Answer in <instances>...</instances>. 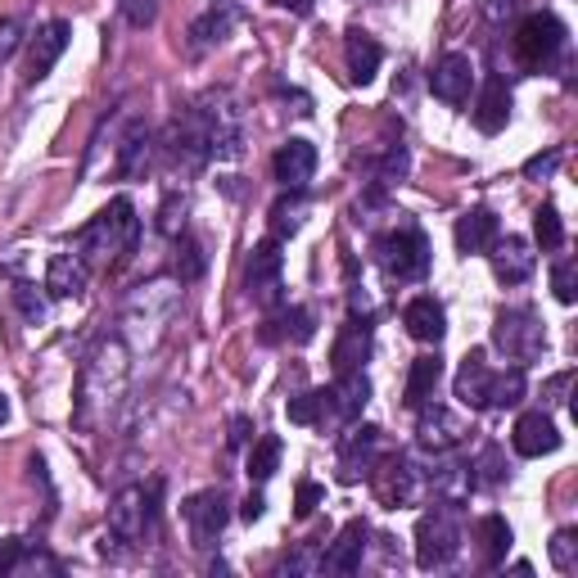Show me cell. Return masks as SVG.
I'll use <instances>...</instances> for the list:
<instances>
[{
  "label": "cell",
  "instance_id": "7bdbcfd3",
  "mask_svg": "<svg viewBox=\"0 0 578 578\" xmlns=\"http://www.w3.org/2000/svg\"><path fill=\"white\" fill-rule=\"evenodd\" d=\"M402 177H407V150H402V144H389V155H385L376 181H380V186H398Z\"/></svg>",
  "mask_w": 578,
  "mask_h": 578
},
{
  "label": "cell",
  "instance_id": "e0dca14e",
  "mask_svg": "<svg viewBox=\"0 0 578 578\" xmlns=\"http://www.w3.org/2000/svg\"><path fill=\"white\" fill-rule=\"evenodd\" d=\"M367 538L371 529L361 520H348L339 529V538L330 542V551H321V574H357L361 569V556H367Z\"/></svg>",
  "mask_w": 578,
  "mask_h": 578
},
{
  "label": "cell",
  "instance_id": "836d02e7",
  "mask_svg": "<svg viewBox=\"0 0 578 578\" xmlns=\"http://www.w3.org/2000/svg\"><path fill=\"white\" fill-rule=\"evenodd\" d=\"M203 267H208V253H203V245L195 240V236H177V276H181V285H190V280H199L203 276Z\"/></svg>",
  "mask_w": 578,
  "mask_h": 578
},
{
  "label": "cell",
  "instance_id": "8fae6325",
  "mask_svg": "<svg viewBox=\"0 0 578 578\" xmlns=\"http://www.w3.org/2000/svg\"><path fill=\"white\" fill-rule=\"evenodd\" d=\"M380 429L376 425H361V429H348L339 439V479L352 484L361 475H371V466L380 461Z\"/></svg>",
  "mask_w": 578,
  "mask_h": 578
},
{
  "label": "cell",
  "instance_id": "277c9868",
  "mask_svg": "<svg viewBox=\"0 0 578 578\" xmlns=\"http://www.w3.org/2000/svg\"><path fill=\"white\" fill-rule=\"evenodd\" d=\"M199 109H203V127H208V159L236 163L245 155V113H240V104L227 91H217Z\"/></svg>",
  "mask_w": 578,
  "mask_h": 578
},
{
  "label": "cell",
  "instance_id": "681fc988",
  "mask_svg": "<svg viewBox=\"0 0 578 578\" xmlns=\"http://www.w3.org/2000/svg\"><path fill=\"white\" fill-rule=\"evenodd\" d=\"M14 46H19V19H6L0 23V59H10Z\"/></svg>",
  "mask_w": 578,
  "mask_h": 578
},
{
  "label": "cell",
  "instance_id": "ab89813d",
  "mask_svg": "<svg viewBox=\"0 0 578 578\" xmlns=\"http://www.w3.org/2000/svg\"><path fill=\"white\" fill-rule=\"evenodd\" d=\"M551 565L565 569V574L578 565V534H574V529H560V534L551 538Z\"/></svg>",
  "mask_w": 578,
  "mask_h": 578
},
{
  "label": "cell",
  "instance_id": "74e56055",
  "mask_svg": "<svg viewBox=\"0 0 578 578\" xmlns=\"http://www.w3.org/2000/svg\"><path fill=\"white\" fill-rule=\"evenodd\" d=\"M186 208H190V199L186 195H177V190H168V199H163V208H159V231L163 236H181V227H186Z\"/></svg>",
  "mask_w": 578,
  "mask_h": 578
},
{
  "label": "cell",
  "instance_id": "30bf717a",
  "mask_svg": "<svg viewBox=\"0 0 578 578\" xmlns=\"http://www.w3.org/2000/svg\"><path fill=\"white\" fill-rule=\"evenodd\" d=\"M416 411H420V416H416V439H420V448H429V452H452V448L466 444V420H461L452 407L420 402Z\"/></svg>",
  "mask_w": 578,
  "mask_h": 578
},
{
  "label": "cell",
  "instance_id": "d6986e66",
  "mask_svg": "<svg viewBox=\"0 0 578 578\" xmlns=\"http://www.w3.org/2000/svg\"><path fill=\"white\" fill-rule=\"evenodd\" d=\"M68 41H72V28H68L63 19L46 23V28L32 37V46H28V82L50 78V68H54V63H59V54L68 50Z\"/></svg>",
  "mask_w": 578,
  "mask_h": 578
},
{
  "label": "cell",
  "instance_id": "cb8c5ba5",
  "mask_svg": "<svg viewBox=\"0 0 578 578\" xmlns=\"http://www.w3.org/2000/svg\"><path fill=\"white\" fill-rule=\"evenodd\" d=\"M488 393H492V367H488V357L475 348V352H466L461 371H457V398H461L466 407L484 411V407H488Z\"/></svg>",
  "mask_w": 578,
  "mask_h": 578
},
{
  "label": "cell",
  "instance_id": "f35d334b",
  "mask_svg": "<svg viewBox=\"0 0 578 578\" xmlns=\"http://www.w3.org/2000/svg\"><path fill=\"white\" fill-rule=\"evenodd\" d=\"M285 411H289V420H295V425H317L321 411H326V393H299V398L285 402Z\"/></svg>",
  "mask_w": 578,
  "mask_h": 578
},
{
  "label": "cell",
  "instance_id": "d4e9b609",
  "mask_svg": "<svg viewBox=\"0 0 578 578\" xmlns=\"http://www.w3.org/2000/svg\"><path fill=\"white\" fill-rule=\"evenodd\" d=\"M497 236H501V222H497L488 208H470L461 222H457V249H461L466 258L488 253V249L497 245Z\"/></svg>",
  "mask_w": 578,
  "mask_h": 578
},
{
  "label": "cell",
  "instance_id": "c3c4849f",
  "mask_svg": "<svg viewBox=\"0 0 578 578\" xmlns=\"http://www.w3.org/2000/svg\"><path fill=\"white\" fill-rule=\"evenodd\" d=\"M312 569H321V556H317V551H299V556L285 560V574H312Z\"/></svg>",
  "mask_w": 578,
  "mask_h": 578
},
{
  "label": "cell",
  "instance_id": "603a6c76",
  "mask_svg": "<svg viewBox=\"0 0 578 578\" xmlns=\"http://www.w3.org/2000/svg\"><path fill=\"white\" fill-rule=\"evenodd\" d=\"M371 402V380L361 371H339V380L326 389V407L339 416V420H352L361 416V407Z\"/></svg>",
  "mask_w": 578,
  "mask_h": 578
},
{
  "label": "cell",
  "instance_id": "6da1fadb",
  "mask_svg": "<svg viewBox=\"0 0 578 578\" xmlns=\"http://www.w3.org/2000/svg\"><path fill=\"white\" fill-rule=\"evenodd\" d=\"M136 236H140V217H136V203L122 195L78 231V258L82 262H109V253L127 258L136 249Z\"/></svg>",
  "mask_w": 578,
  "mask_h": 578
},
{
  "label": "cell",
  "instance_id": "2e32d148",
  "mask_svg": "<svg viewBox=\"0 0 578 578\" xmlns=\"http://www.w3.org/2000/svg\"><path fill=\"white\" fill-rule=\"evenodd\" d=\"M271 172H276V181L285 190H303L312 181V172H317V144L299 140V136L285 140L280 150H276V159H271Z\"/></svg>",
  "mask_w": 578,
  "mask_h": 578
},
{
  "label": "cell",
  "instance_id": "ee69618b",
  "mask_svg": "<svg viewBox=\"0 0 578 578\" xmlns=\"http://www.w3.org/2000/svg\"><path fill=\"white\" fill-rule=\"evenodd\" d=\"M321 497H326V488H321V484H312V479H308V484H299V501H295V516H299V520H308V516L317 511V506H321Z\"/></svg>",
  "mask_w": 578,
  "mask_h": 578
},
{
  "label": "cell",
  "instance_id": "83f0119b",
  "mask_svg": "<svg viewBox=\"0 0 578 578\" xmlns=\"http://www.w3.org/2000/svg\"><path fill=\"white\" fill-rule=\"evenodd\" d=\"M150 159H155V131L144 122H131L122 144H118V172L122 177H140L144 168H150Z\"/></svg>",
  "mask_w": 578,
  "mask_h": 578
},
{
  "label": "cell",
  "instance_id": "ffe728a7",
  "mask_svg": "<svg viewBox=\"0 0 578 578\" xmlns=\"http://www.w3.org/2000/svg\"><path fill=\"white\" fill-rule=\"evenodd\" d=\"M488 258H492V276L501 285H525L534 276V249L520 236H506V240L497 236V245L488 249Z\"/></svg>",
  "mask_w": 578,
  "mask_h": 578
},
{
  "label": "cell",
  "instance_id": "ac0fdd59",
  "mask_svg": "<svg viewBox=\"0 0 578 578\" xmlns=\"http://www.w3.org/2000/svg\"><path fill=\"white\" fill-rule=\"evenodd\" d=\"M376 492H380L385 506H411L420 497V470L407 457H389L376 470Z\"/></svg>",
  "mask_w": 578,
  "mask_h": 578
},
{
  "label": "cell",
  "instance_id": "b9f144b4",
  "mask_svg": "<svg viewBox=\"0 0 578 578\" xmlns=\"http://www.w3.org/2000/svg\"><path fill=\"white\" fill-rule=\"evenodd\" d=\"M280 326H285V339H295V343H308V339L317 335V321H312L308 308H289Z\"/></svg>",
  "mask_w": 578,
  "mask_h": 578
},
{
  "label": "cell",
  "instance_id": "7402d4cb",
  "mask_svg": "<svg viewBox=\"0 0 578 578\" xmlns=\"http://www.w3.org/2000/svg\"><path fill=\"white\" fill-rule=\"evenodd\" d=\"M335 371H361V361L371 357V321L361 317H348L339 339H335Z\"/></svg>",
  "mask_w": 578,
  "mask_h": 578
},
{
  "label": "cell",
  "instance_id": "f5cc1de1",
  "mask_svg": "<svg viewBox=\"0 0 578 578\" xmlns=\"http://www.w3.org/2000/svg\"><path fill=\"white\" fill-rule=\"evenodd\" d=\"M262 511H267V501H262V497H258V492H253V497H249V501H245V511H240V516H245V520H249V525H253V520H262Z\"/></svg>",
  "mask_w": 578,
  "mask_h": 578
},
{
  "label": "cell",
  "instance_id": "9a60e30c",
  "mask_svg": "<svg viewBox=\"0 0 578 578\" xmlns=\"http://www.w3.org/2000/svg\"><path fill=\"white\" fill-rule=\"evenodd\" d=\"M470 87H475V63L470 54H444L429 72V91L439 96L444 104H466L470 100Z\"/></svg>",
  "mask_w": 578,
  "mask_h": 578
},
{
  "label": "cell",
  "instance_id": "11a10c76",
  "mask_svg": "<svg viewBox=\"0 0 578 578\" xmlns=\"http://www.w3.org/2000/svg\"><path fill=\"white\" fill-rule=\"evenodd\" d=\"M10 420V402H6V393H0V425Z\"/></svg>",
  "mask_w": 578,
  "mask_h": 578
},
{
  "label": "cell",
  "instance_id": "7dc6e473",
  "mask_svg": "<svg viewBox=\"0 0 578 578\" xmlns=\"http://www.w3.org/2000/svg\"><path fill=\"white\" fill-rule=\"evenodd\" d=\"M299 212H303V203H276L271 208V217H276V231H299Z\"/></svg>",
  "mask_w": 578,
  "mask_h": 578
},
{
  "label": "cell",
  "instance_id": "f907efd6",
  "mask_svg": "<svg viewBox=\"0 0 578 578\" xmlns=\"http://www.w3.org/2000/svg\"><path fill=\"white\" fill-rule=\"evenodd\" d=\"M569 380H574V371H560V376L547 385V402H565V389H569Z\"/></svg>",
  "mask_w": 578,
  "mask_h": 578
},
{
  "label": "cell",
  "instance_id": "f1b7e54d",
  "mask_svg": "<svg viewBox=\"0 0 578 578\" xmlns=\"http://www.w3.org/2000/svg\"><path fill=\"white\" fill-rule=\"evenodd\" d=\"M380 59H385V50H380L376 37H367V32H348V78H352L357 87L376 82Z\"/></svg>",
  "mask_w": 578,
  "mask_h": 578
},
{
  "label": "cell",
  "instance_id": "d6a6232c",
  "mask_svg": "<svg viewBox=\"0 0 578 578\" xmlns=\"http://www.w3.org/2000/svg\"><path fill=\"white\" fill-rule=\"evenodd\" d=\"M525 402V367H511V371H492V393H488V407H520Z\"/></svg>",
  "mask_w": 578,
  "mask_h": 578
},
{
  "label": "cell",
  "instance_id": "9c48e42d",
  "mask_svg": "<svg viewBox=\"0 0 578 578\" xmlns=\"http://www.w3.org/2000/svg\"><path fill=\"white\" fill-rule=\"evenodd\" d=\"M227 520H231V501H227V492H222V488L195 492V497L186 501V525H190V542H195L199 551L217 547V538H222Z\"/></svg>",
  "mask_w": 578,
  "mask_h": 578
},
{
  "label": "cell",
  "instance_id": "4fadbf2b",
  "mask_svg": "<svg viewBox=\"0 0 578 578\" xmlns=\"http://www.w3.org/2000/svg\"><path fill=\"white\" fill-rule=\"evenodd\" d=\"M236 23H240V6H236V0H208V10L190 23V50L203 54L212 46H222L236 32Z\"/></svg>",
  "mask_w": 578,
  "mask_h": 578
},
{
  "label": "cell",
  "instance_id": "4316f807",
  "mask_svg": "<svg viewBox=\"0 0 578 578\" xmlns=\"http://www.w3.org/2000/svg\"><path fill=\"white\" fill-rule=\"evenodd\" d=\"M46 289L50 299H78L87 289V262L78 253H54L46 267Z\"/></svg>",
  "mask_w": 578,
  "mask_h": 578
},
{
  "label": "cell",
  "instance_id": "3957f363",
  "mask_svg": "<svg viewBox=\"0 0 578 578\" xmlns=\"http://www.w3.org/2000/svg\"><path fill=\"white\" fill-rule=\"evenodd\" d=\"M461 551V525H457V501H439L434 511L416 525V565L420 569H444Z\"/></svg>",
  "mask_w": 578,
  "mask_h": 578
},
{
  "label": "cell",
  "instance_id": "7c38bea8",
  "mask_svg": "<svg viewBox=\"0 0 578 578\" xmlns=\"http://www.w3.org/2000/svg\"><path fill=\"white\" fill-rule=\"evenodd\" d=\"M280 267H285V258H280V245H276V240H262V245L253 249L249 267H245V285H249V295H253L262 308H276V303H280Z\"/></svg>",
  "mask_w": 578,
  "mask_h": 578
},
{
  "label": "cell",
  "instance_id": "e575fe53",
  "mask_svg": "<svg viewBox=\"0 0 578 578\" xmlns=\"http://www.w3.org/2000/svg\"><path fill=\"white\" fill-rule=\"evenodd\" d=\"M501 479H506L501 448H497V444H488V448L470 461V484H475V488H492V484H501Z\"/></svg>",
  "mask_w": 578,
  "mask_h": 578
},
{
  "label": "cell",
  "instance_id": "4dcf8cb0",
  "mask_svg": "<svg viewBox=\"0 0 578 578\" xmlns=\"http://www.w3.org/2000/svg\"><path fill=\"white\" fill-rule=\"evenodd\" d=\"M475 534H479V547H484V565L497 569L506 560V551H511V525H506L501 516H484L475 525Z\"/></svg>",
  "mask_w": 578,
  "mask_h": 578
},
{
  "label": "cell",
  "instance_id": "5bb4252c",
  "mask_svg": "<svg viewBox=\"0 0 578 578\" xmlns=\"http://www.w3.org/2000/svg\"><path fill=\"white\" fill-rule=\"evenodd\" d=\"M511 448H516L520 457H529V461L551 457V452L560 448V429H556V420H551L547 411H525V416L516 420V429H511Z\"/></svg>",
  "mask_w": 578,
  "mask_h": 578
},
{
  "label": "cell",
  "instance_id": "1f68e13d",
  "mask_svg": "<svg viewBox=\"0 0 578 578\" xmlns=\"http://www.w3.org/2000/svg\"><path fill=\"white\" fill-rule=\"evenodd\" d=\"M280 439H276V434H267V439H258L253 444V452H249V479L253 484H267L276 470H280Z\"/></svg>",
  "mask_w": 578,
  "mask_h": 578
},
{
  "label": "cell",
  "instance_id": "60d3db41",
  "mask_svg": "<svg viewBox=\"0 0 578 578\" xmlns=\"http://www.w3.org/2000/svg\"><path fill=\"white\" fill-rule=\"evenodd\" d=\"M118 10L131 28H155L159 19V0H118Z\"/></svg>",
  "mask_w": 578,
  "mask_h": 578
},
{
  "label": "cell",
  "instance_id": "f6af8a7d",
  "mask_svg": "<svg viewBox=\"0 0 578 578\" xmlns=\"http://www.w3.org/2000/svg\"><path fill=\"white\" fill-rule=\"evenodd\" d=\"M560 168V150H547V155H534L529 163H525V177L529 181H542V177H551Z\"/></svg>",
  "mask_w": 578,
  "mask_h": 578
},
{
  "label": "cell",
  "instance_id": "484cf974",
  "mask_svg": "<svg viewBox=\"0 0 578 578\" xmlns=\"http://www.w3.org/2000/svg\"><path fill=\"white\" fill-rule=\"evenodd\" d=\"M506 122H511V91H506L501 78H488L479 91V104H475V127L484 136H497V131H506Z\"/></svg>",
  "mask_w": 578,
  "mask_h": 578
},
{
  "label": "cell",
  "instance_id": "db71d44e",
  "mask_svg": "<svg viewBox=\"0 0 578 578\" xmlns=\"http://www.w3.org/2000/svg\"><path fill=\"white\" fill-rule=\"evenodd\" d=\"M276 6H280V10H289V14H312L317 0H276Z\"/></svg>",
  "mask_w": 578,
  "mask_h": 578
},
{
  "label": "cell",
  "instance_id": "816d5d0a",
  "mask_svg": "<svg viewBox=\"0 0 578 578\" xmlns=\"http://www.w3.org/2000/svg\"><path fill=\"white\" fill-rule=\"evenodd\" d=\"M249 429H253V425H249L245 416H240V420H231V448H245V444H249Z\"/></svg>",
  "mask_w": 578,
  "mask_h": 578
},
{
  "label": "cell",
  "instance_id": "52a82bcc",
  "mask_svg": "<svg viewBox=\"0 0 578 578\" xmlns=\"http://www.w3.org/2000/svg\"><path fill=\"white\" fill-rule=\"evenodd\" d=\"M380 262L393 280H420L429 271V240L416 227H398L380 240Z\"/></svg>",
  "mask_w": 578,
  "mask_h": 578
},
{
  "label": "cell",
  "instance_id": "8992f818",
  "mask_svg": "<svg viewBox=\"0 0 578 578\" xmlns=\"http://www.w3.org/2000/svg\"><path fill=\"white\" fill-rule=\"evenodd\" d=\"M155 497H159V484H150V488H140V484L122 488V492L113 497V506H109V534L122 538V542H136V538L150 534V529H155V516H159Z\"/></svg>",
  "mask_w": 578,
  "mask_h": 578
},
{
  "label": "cell",
  "instance_id": "d590c367",
  "mask_svg": "<svg viewBox=\"0 0 578 578\" xmlns=\"http://www.w3.org/2000/svg\"><path fill=\"white\" fill-rule=\"evenodd\" d=\"M534 236H538V245H542L547 253L565 245V222H560V212H556V203H542V208L534 212Z\"/></svg>",
  "mask_w": 578,
  "mask_h": 578
},
{
  "label": "cell",
  "instance_id": "bcb514c9",
  "mask_svg": "<svg viewBox=\"0 0 578 578\" xmlns=\"http://www.w3.org/2000/svg\"><path fill=\"white\" fill-rule=\"evenodd\" d=\"M14 299H19V308H23L28 321H41V317H46V303H41V295H37L32 285H19V289H14Z\"/></svg>",
  "mask_w": 578,
  "mask_h": 578
},
{
  "label": "cell",
  "instance_id": "7a4b0ae2",
  "mask_svg": "<svg viewBox=\"0 0 578 578\" xmlns=\"http://www.w3.org/2000/svg\"><path fill=\"white\" fill-rule=\"evenodd\" d=\"M122 389H127V348H122L118 339H109V343H100V348H96L91 367H87V376H82V402H78V420H87L96 402L113 407Z\"/></svg>",
  "mask_w": 578,
  "mask_h": 578
},
{
  "label": "cell",
  "instance_id": "8d00e7d4",
  "mask_svg": "<svg viewBox=\"0 0 578 578\" xmlns=\"http://www.w3.org/2000/svg\"><path fill=\"white\" fill-rule=\"evenodd\" d=\"M551 295H556L565 308L578 299V262H574V258H560V262L551 267Z\"/></svg>",
  "mask_w": 578,
  "mask_h": 578
},
{
  "label": "cell",
  "instance_id": "44dd1931",
  "mask_svg": "<svg viewBox=\"0 0 578 578\" xmlns=\"http://www.w3.org/2000/svg\"><path fill=\"white\" fill-rule=\"evenodd\" d=\"M402 326H407V335L420 339V343H439V339L448 335V312H444L439 299L420 295V299H411V303L402 308Z\"/></svg>",
  "mask_w": 578,
  "mask_h": 578
},
{
  "label": "cell",
  "instance_id": "ba28073f",
  "mask_svg": "<svg viewBox=\"0 0 578 578\" xmlns=\"http://www.w3.org/2000/svg\"><path fill=\"white\" fill-rule=\"evenodd\" d=\"M560 50H565V23L556 14H529L516 28V54H520V63L547 68Z\"/></svg>",
  "mask_w": 578,
  "mask_h": 578
},
{
  "label": "cell",
  "instance_id": "f546056e",
  "mask_svg": "<svg viewBox=\"0 0 578 578\" xmlns=\"http://www.w3.org/2000/svg\"><path fill=\"white\" fill-rule=\"evenodd\" d=\"M444 380V361L439 357H416L411 361V371H407V389H402V402L407 407H420L434 398V389H439Z\"/></svg>",
  "mask_w": 578,
  "mask_h": 578
},
{
  "label": "cell",
  "instance_id": "5b68a950",
  "mask_svg": "<svg viewBox=\"0 0 578 578\" xmlns=\"http://www.w3.org/2000/svg\"><path fill=\"white\" fill-rule=\"evenodd\" d=\"M492 343L516 361V367H529V361L542 352V343H547V335H542V321L529 312V308H506V312H497V321H492Z\"/></svg>",
  "mask_w": 578,
  "mask_h": 578
}]
</instances>
